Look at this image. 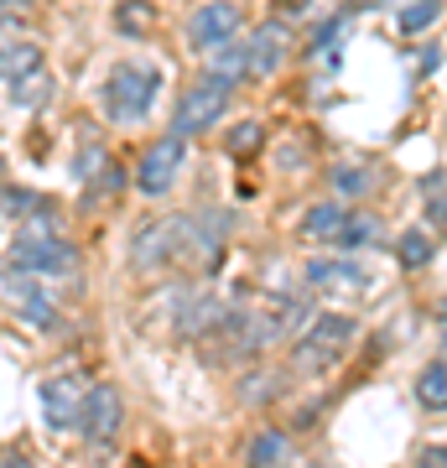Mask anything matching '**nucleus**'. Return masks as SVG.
Instances as JSON below:
<instances>
[{
    "mask_svg": "<svg viewBox=\"0 0 447 468\" xmlns=\"http://www.w3.org/2000/svg\"><path fill=\"white\" fill-rule=\"evenodd\" d=\"M437 68V48H421L416 52V73H431Z\"/></svg>",
    "mask_w": 447,
    "mask_h": 468,
    "instance_id": "c756f323",
    "label": "nucleus"
},
{
    "mask_svg": "<svg viewBox=\"0 0 447 468\" xmlns=\"http://www.w3.org/2000/svg\"><path fill=\"white\" fill-rule=\"evenodd\" d=\"M42 89H48V79H42V73H37L32 84L21 79V84H16V104H42Z\"/></svg>",
    "mask_w": 447,
    "mask_h": 468,
    "instance_id": "bb28decb",
    "label": "nucleus"
},
{
    "mask_svg": "<svg viewBox=\"0 0 447 468\" xmlns=\"http://www.w3.org/2000/svg\"><path fill=\"white\" fill-rule=\"evenodd\" d=\"M286 458V437L271 427V432H261L255 442H250V468H276Z\"/></svg>",
    "mask_w": 447,
    "mask_h": 468,
    "instance_id": "412c9836",
    "label": "nucleus"
},
{
    "mask_svg": "<svg viewBox=\"0 0 447 468\" xmlns=\"http://www.w3.org/2000/svg\"><path fill=\"white\" fill-rule=\"evenodd\" d=\"M11 297H16V307H21V318H27V323H37V328H48V323H52V302H48L42 286L11 282Z\"/></svg>",
    "mask_w": 447,
    "mask_h": 468,
    "instance_id": "f3484780",
    "label": "nucleus"
},
{
    "mask_svg": "<svg viewBox=\"0 0 447 468\" xmlns=\"http://www.w3.org/2000/svg\"><path fill=\"white\" fill-rule=\"evenodd\" d=\"M416 401L431 406V411H447V359H431V365L416 375Z\"/></svg>",
    "mask_w": 447,
    "mask_h": 468,
    "instance_id": "dca6fc26",
    "label": "nucleus"
},
{
    "mask_svg": "<svg viewBox=\"0 0 447 468\" xmlns=\"http://www.w3.org/2000/svg\"><path fill=\"white\" fill-rule=\"evenodd\" d=\"M0 21H5V11H0Z\"/></svg>",
    "mask_w": 447,
    "mask_h": 468,
    "instance_id": "473e14b6",
    "label": "nucleus"
},
{
    "mask_svg": "<svg viewBox=\"0 0 447 468\" xmlns=\"http://www.w3.org/2000/svg\"><path fill=\"white\" fill-rule=\"evenodd\" d=\"M183 167H187V141L166 131L162 141H151V146H146L141 167H135V187H141L146 198H162L166 187L177 183V172H183Z\"/></svg>",
    "mask_w": 447,
    "mask_h": 468,
    "instance_id": "39448f33",
    "label": "nucleus"
},
{
    "mask_svg": "<svg viewBox=\"0 0 447 468\" xmlns=\"http://www.w3.org/2000/svg\"><path fill=\"white\" fill-rule=\"evenodd\" d=\"M234 32H239V5H203V11H193V27H187V37H193V48H229Z\"/></svg>",
    "mask_w": 447,
    "mask_h": 468,
    "instance_id": "9b49d317",
    "label": "nucleus"
},
{
    "mask_svg": "<svg viewBox=\"0 0 447 468\" xmlns=\"http://www.w3.org/2000/svg\"><path fill=\"white\" fill-rule=\"evenodd\" d=\"M380 239V218L375 214H348V229H344V250H365V245H375Z\"/></svg>",
    "mask_w": 447,
    "mask_h": 468,
    "instance_id": "4be33fe9",
    "label": "nucleus"
},
{
    "mask_svg": "<svg viewBox=\"0 0 447 468\" xmlns=\"http://www.w3.org/2000/svg\"><path fill=\"white\" fill-rule=\"evenodd\" d=\"M348 214H354V208H344V203H313L307 218H302V234H307V239H333V245H338L344 229H348Z\"/></svg>",
    "mask_w": 447,
    "mask_h": 468,
    "instance_id": "4468645a",
    "label": "nucleus"
},
{
    "mask_svg": "<svg viewBox=\"0 0 447 468\" xmlns=\"http://www.w3.org/2000/svg\"><path fill=\"white\" fill-rule=\"evenodd\" d=\"M239 73H250V48H245V42H229V48H218V52H214V79L234 84Z\"/></svg>",
    "mask_w": 447,
    "mask_h": 468,
    "instance_id": "aec40b11",
    "label": "nucleus"
},
{
    "mask_svg": "<svg viewBox=\"0 0 447 468\" xmlns=\"http://www.w3.org/2000/svg\"><path fill=\"white\" fill-rule=\"evenodd\" d=\"M431 250H437V245H431V229H406L400 234V245H396V255H400V266L406 271H421L431 261Z\"/></svg>",
    "mask_w": 447,
    "mask_h": 468,
    "instance_id": "6ab92c4d",
    "label": "nucleus"
},
{
    "mask_svg": "<svg viewBox=\"0 0 447 468\" xmlns=\"http://www.w3.org/2000/svg\"><path fill=\"white\" fill-rule=\"evenodd\" d=\"M437 323H442V338H447V302L437 307Z\"/></svg>",
    "mask_w": 447,
    "mask_h": 468,
    "instance_id": "2f4dec72",
    "label": "nucleus"
},
{
    "mask_svg": "<svg viewBox=\"0 0 447 468\" xmlns=\"http://www.w3.org/2000/svg\"><path fill=\"white\" fill-rule=\"evenodd\" d=\"M245 48H250V73H255V79H271V73L286 63L292 32H286L282 21H261V27H255V37H250Z\"/></svg>",
    "mask_w": 447,
    "mask_h": 468,
    "instance_id": "f8f14e48",
    "label": "nucleus"
},
{
    "mask_svg": "<svg viewBox=\"0 0 447 468\" xmlns=\"http://www.w3.org/2000/svg\"><path fill=\"white\" fill-rule=\"evenodd\" d=\"M224 234H229V214H218V208H198V214L177 218V250L198 255V266L214 271L218 255H224Z\"/></svg>",
    "mask_w": 447,
    "mask_h": 468,
    "instance_id": "20e7f679",
    "label": "nucleus"
},
{
    "mask_svg": "<svg viewBox=\"0 0 447 468\" xmlns=\"http://www.w3.org/2000/svg\"><path fill=\"white\" fill-rule=\"evenodd\" d=\"M172 255L177 250V218H151V224H141L131 239V266L135 271H162L172 266Z\"/></svg>",
    "mask_w": 447,
    "mask_h": 468,
    "instance_id": "6e6552de",
    "label": "nucleus"
},
{
    "mask_svg": "<svg viewBox=\"0 0 447 468\" xmlns=\"http://www.w3.org/2000/svg\"><path fill=\"white\" fill-rule=\"evenodd\" d=\"M156 89H162V68L151 63H115L104 73V89H100V104L104 115L120 120V125H135V120L151 115V104H156Z\"/></svg>",
    "mask_w": 447,
    "mask_h": 468,
    "instance_id": "f257e3e1",
    "label": "nucleus"
},
{
    "mask_svg": "<svg viewBox=\"0 0 447 468\" xmlns=\"http://www.w3.org/2000/svg\"><path fill=\"white\" fill-rule=\"evenodd\" d=\"M120 390L115 385H89V396H83V417H79V432L89 442H110L120 432Z\"/></svg>",
    "mask_w": 447,
    "mask_h": 468,
    "instance_id": "1a4fd4ad",
    "label": "nucleus"
},
{
    "mask_svg": "<svg viewBox=\"0 0 447 468\" xmlns=\"http://www.w3.org/2000/svg\"><path fill=\"white\" fill-rule=\"evenodd\" d=\"M42 68V48L37 42H11V48H0V79H27V73H37Z\"/></svg>",
    "mask_w": 447,
    "mask_h": 468,
    "instance_id": "2eb2a0df",
    "label": "nucleus"
},
{
    "mask_svg": "<svg viewBox=\"0 0 447 468\" xmlns=\"http://www.w3.org/2000/svg\"><path fill=\"white\" fill-rule=\"evenodd\" d=\"M437 16H442V0H416L400 11V32H427Z\"/></svg>",
    "mask_w": 447,
    "mask_h": 468,
    "instance_id": "5701e85b",
    "label": "nucleus"
},
{
    "mask_svg": "<svg viewBox=\"0 0 447 468\" xmlns=\"http://www.w3.org/2000/svg\"><path fill=\"white\" fill-rule=\"evenodd\" d=\"M224 318H229V307L218 297H208V292H198V297H183V307H177V334L183 338H214L218 328H224Z\"/></svg>",
    "mask_w": 447,
    "mask_h": 468,
    "instance_id": "ddd939ff",
    "label": "nucleus"
},
{
    "mask_svg": "<svg viewBox=\"0 0 447 468\" xmlns=\"http://www.w3.org/2000/svg\"><path fill=\"white\" fill-rule=\"evenodd\" d=\"M307 282L323 292V297H354V292H365L369 286V271L359 261H344V255H323L307 266Z\"/></svg>",
    "mask_w": 447,
    "mask_h": 468,
    "instance_id": "9d476101",
    "label": "nucleus"
},
{
    "mask_svg": "<svg viewBox=\"0 0 447 468\" xmlns=\"http://www.w3.org/2000/svg\"><path fill=\"white\" fill-rule=\"evenodd\" d=\"M89 183H94V198H100V193H120V187H125V167L110 156V162H104V167L89 177Z\"/></svg>",
    "mask_w": 447,
    "mask_h": 468,
    "instance_id": "a878e982",
    "label": "nucleus"
},
{
    "mask_svg": "<svg viewBox=\"0 0 447 468\" xmlns=\"http://www.w3.org/2000/svg\"><path fill=\"white\" fill-rule=\"evenodd\" d=\"M261 141H265V131L255 125V120H245V125H234V131H229V141H224V146H229V156H255V151H261Z\"/></svg>",
    "mask_w": 447,
    "mask_h": 468,
    "instance_id": "b1692460",
    "label": "nucleus"
},
{
    "mask_svg": "<svg viewBox=\"0 0 447 468\" xmlns=\"http://www.w3.org/2000/svg\"><path fill=\"white\" fill-rule=\"evenodd\" d=\"M32 203V193H21V187H11V193H0V208H27Z\"/></svg>",
    "mask_w": 447,
    "mask_h": 468,
    "instance_id": "c85d7f7f",
    "label": "nucleus"
},
{
    "mask_svg": "<svg viewBox=\"0 0 447 468\" xmlns=\"http://www.w3.org/2000/svg\"><path fill=\"white\" fill-rule=\"evenodd\" d=\"M0 468H32V458H27V452H5V458H0Z\"/></svg>",
    "mask_w": 447,
    "mask_h": 468,
    "instance_id": "7c9ffc66",
    "label": "nucleus"
},
{
    "mask_svg": "<svg viewBox=\"0 0 447 468\" xmlns=\"http://www.w3.org/2000/svg\"><path fill=\"white\" fill-rule=\"evenodd\" d=\"M421 468H447V448H442V442L421 448Z\"/></svg>",
    "mask_w": 447,
    "mask_h": 468,
    "instance_id": "cd10ccee",
    "label": "nucleus"
},
{
    "mask_svg": "<svg viewBox=\"0 0 447 468\" xmlns=\"http://www.w3.org/2000/svg\"><path fill=\"white\" fill-rule=\"evenodd\" d=\"M328 177H333V187H338V193H348V198H354V193H369V187H375V177H369L365 167H333Z\"/></svg>",
    "mask_w": 447,
    "mask_h": 468,
    "instance_id": "393cba45",
    "label": "nucleus"
},
{
    "mask_svg": "<svg viewBox=\"0 0 447 468\" xmlns=\"http://www.w3.org/2000/svg\"><path fill=\"white\" fill-rule=\"evenodd\" d=\"M16 266L21 271H42V276H68V271H73V245H63V239L52 234L48 218H37L32 229L21 234Z\"/></svg>",
    "mask_w": 447,
    "mask_h": 468,
    "instance_id": "423d86ee",
    "label": "nucleus"
},
{
    "mask_svg": "<svg viewBox=\"0 0 447 468\" xmlns=\"http://www.w3.org/2000/svg\"><path fill=\"white\" fill-rule=\"evenodd\" d=\"M229 89L224 79H198V84L187 89L183 100H177V115H172V135H203V131H214L218 120H224V110H229Z\"/></svg>",
    "mask_w": 447,
    "mask_h": 468,
    "instance_id": "7ed1b4c3",
    "label": "nucleus"
},
{
    "mask_svg": "<svg viewBox=\"0 0 447 468\" xmlns=\"http://www.w3.org/2000/svg\"><path fill=\"white\" fill-rule=\"evenodd\" d=\"M359 338V323L348 318V313H317L302 338L292 344V369L302 375H317V369H328L338 354H348V344Z\"/></svg>",
    "mask_w": 447,
    "mask_h": 468,
    "instance_id": "f03ea898",
    "label": "nucleus"
},
{
    "mask_svg": "<svg viewBox=\"0 0 447 468\" xmlns=\"http://www.w3.org/2000/svg\"><path fill=\"white\" fill-rule=\"evenodd\" d=\"M421 203H427V224L447 234V167L421 177Z\"/></svg>",
    "mask_w": 447,
    "mask_h": 468,
    "instance_id": "a211bd4d",
    "label": "nucleus"
},
{
    "mask_svg": "<svg viewBox=\"0 0 447 468\" xmlns=\"http://www.w3.org/2000/svg\"><path fill=\"white\" fill-rule=\"evenodd\" d=\"M83 396H89V385H83V375H48L42 380V411H48V421L58 427V432H68V427H79L83 417Z\"/></svg>",
    "mask_w": 447,
    "mask_h": 468,
    "instance_id": "0eeeda50",
    "label": "nucleus"
}]
</instances>
